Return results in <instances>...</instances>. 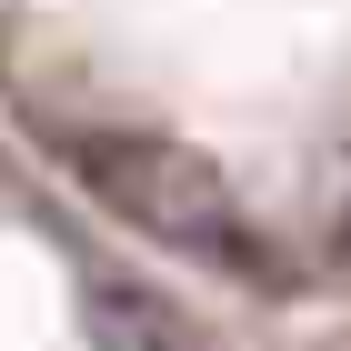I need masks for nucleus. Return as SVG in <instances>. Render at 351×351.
<instances>
[{"mask_svg":"<svg viewBox=\"0 0 351 351\" xmlns=\"http://www.w3.org/2000/svg\"><path fill=\"white\" fill-rule=\"evenodd\" d=\"M101 191L110 211L141 221L151 241H181V251H221L231 241V191L201 151H101Z\"/></svg>","mask_w":351,"mask_h":351,"instance_id":"nucleus-1","label":"nucleus"}]
</instances>
